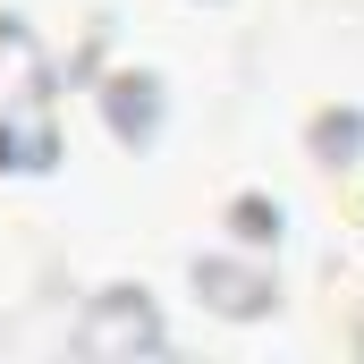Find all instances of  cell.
I'll return each instance as SVG.
<instances>
[{
    "label": "cell",
    "mask_w": 364,
    "mask_h": 364,
    "mask_svg": "<svg viewBox=\"0 0 364 364\" xmlns=\"http://www.w3.org/2000/svg\"><path fill=\"white\" fill-rule=\"evenodd\" d=\"M77 348L85 356H153V348H170V331H161V314H153V296L144 288H102L93 296V314L77 322Z\"/></svg>",
    "instance_id": "1"
},
{
    "label": "cell",
    "mask_w": 364,
    "mask_h": 364,
    "mask_svg": "<svg viewBox=\"0 0 364 364\" xmlns=\"http://www.w3.org/2000/svg\"><path fill=\"white\" fill-rule=\"evenodd\" d=\"M195 288H203V305H212V314H229V322H255V314H272V272H263V263L195 255Z\"/></svg>",
    "instance_id": "2"
},
{
    "label": "cell",
    "mask_w": 364,
    "mask_h": 364,
    "mask_svg": "<svg viewBox=\"0 0 364 364\" xmlns=\"http://www.w3.org/2000/svg\"><path fill=\"white\" fill-rule=\"evenodd\" d=\"M110 127H119L127 144H144V136L161 127V85H153V77H110Z\"/></svg>",
    "instance_id": "3"
},
{
    "label": "cell",
    "mask_w": 364,
    "mask_h": 364,
    "mask_svg": "<svg viewBox=\"0 0 364 364\" xmlns=\"http://www.w3.org/2000/svg\"><path fill=\"white\" fill-rule=\"evenodd\" d=\"M229 229H237V246H246V255H263V246H279V203L237 195V203H229Z\"/></svg>",
    "instance_id": "4"
},
{
    "label": "cell",
    "mask_w": 364,
    "mask_h": 364,
    "mask_svg": "<svg viewBox=\"0 0 364 364\" xmlns=\"http://www.w3.org/2000/svg\"><path fill=\"white\" fill-rule=\"evenodd\" d=\"M314 144H322V153H356V144H364V119H356V110H348V119L331 110V119L314 127Z\"/></svg>",
    "instance_id": "5"
}]
</instances>
